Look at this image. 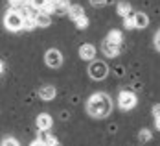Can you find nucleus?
I'll use <instances>...</instances> for the list:
<instances>
[{
	"label": "nucleus",
	"instance_id": "obj_28",
	"mask_svg": "<svg viewBox=\"0 0 160 146\" xmlns=\"http://www.w3.org/2000/svg\"><path fill=\"white\" fill-rule=\"evenodd\" d=\"M155 128L160 131V116H157V118H155Z\"/></svg>",
	"mask_w": 160,
	"mask_h": 146
},
{
	"label": "nucleus",
	"instance_id": "obj_25",
	"mask_svg": "<svg viewBox=\"0 0 160 146\" xmlns=\"http://www.w3.org/2000/svg\"><path fill=\"white\" fill-rule=\"evenodd\" d=\"M153 45H155V48L157 52H160V30L155 33V37H153Z\"/></svg>",
	"mask_w": 160,
	"mask_h": 146
},
{
	"label": "nucleus",
	"instance_id": "obj_27",
	"mask_svg": "<svg viewBox=\"0 0 160 146\" xmlns=\"http://www.w3.org/2000/svg\"><path fill=\"white\" fill-rule=\"evenodd\" d=\"M30 146H46V144H44L42 141H39V139H37V141H33V143H32Z\"/></svg>",
	"mask_w": 160,
	"mask_h": 146
},
{
	"label": "nucleus",
	"instance_id": "obj_26",
	"mask_svg": "<svg viewBox=\"0 0 160 146\" xmlns=\"http://www.w3.org/2000/svg\"><path fill=\"white\" fill-rule=\"evenodd\" d=\"M151 113H153V116H155V118H157V116H160V104H155V105H153Z\"/></svg>",
	"mask_w": 160,
	"mask_h": 146
},
{
	"label": "nucleus",
	"instance_id": "obj_18",
	"mask_svg": "<svg viewBox=\"0 0 160 146\" xmlns=\"http://www.w3.org/2000/svg\"><path fill=\"white\" fill-rule=\"evenodd\" d=\"M123 28L125 30H136V26H134V13L123 17Z\"/></svg>",
	"mask_w": 160,
	"mask_h": 146
},
{
	"label": "nucleus",
	"instance_id": "obj_11",
	"mask_svg": "<svg viewBox=\"0 0 160 146\" xmlns=\"http://www.w3.org/2000/svg\"><path fill=\"white\" fill-rule=\"evenodd\" d=\"M66 17H68L72 22H76L78 19L85 17V9L81 8L79 4H72V6H70V9H68V13H66Z\"/></svg>",
	"mask_w": 160,
	"mask_h": 146
},
{
	"label": "nucleus",
	"instance_id": "obj_7",
	"mask_svg": "<svg viewBox=\"0 0 160 146\" xmlns=\"http://www.w3.org/2000/svg\"><path fill=\"white\" fill-rule=\"evenodd\" d=\"M101 52L107 56V57H116L118 54H120V46L118 45H114V43H111L107 37L103 39V43H101Z\"/></svg>",
	"mask_w": 160,
	"mask_h": 146
},
{
	"label": "nucleus",
	"instance_id": "obj_14",
	"mask_svg": "<svg viewBox=\"0 0 160 146\" xmlns=\"http://www.w3.org/2000/svg\"><path fill=\"white\" fill-rule=\"evenodd\" d=\"M116 13L120 17H127V15L132 13V6H131L129 2H125V0H120L118 6H116Z\"/></svg>",
	"mask_w": 160,
	"mask_h": 146
},
{
	"label": "nucleus",
	"instance_id": "obj_12",
	"mask_svg": "<svg viewBox=\"0 0 160 146\" xmlns=\"http://www.w3.org/2000/svg\"><path fill=\"white\" fill-rule=\"evenodd\" d=\"M134 26H136V30H144L149 26V17L145 15L144 11H136L134 13Z\"/></svg>",
	"mask_w": 160,
	"mask_h": 146
},
{
	"label": "nucleus",
	"instance_id": "obj_24",
	"mask_svg": "<svg viewBox=\"0 0 160 146\" xmlns=\"http://www.w3.org/2000/svg\"><path fill=\"white\" fill-rule=\"evenodd\" d=\"M88 2H90V6H94V8H103V6L109 4V0H88Z\"/></svg>",
	"mask_w": 160,
	"mask_h": 146
},
{
	"label": "nucleus",
	"instance_id": "obj_2",
	"mask_svg": "<svg viewBox=\"0 0 160 146\" xmlns=\"http://www.w3.org/2000/svg\"><path fill=\"white\" fill-rule=\"evenodd\" d=\"M4 26L9 32L22 30V26H24V15L20 13V9H15V8L13 9H8L6 15H4Z\"/></svg>",
	"mask_w": 160,
	"mask_h": 146
},
{
	"label": "nucleus",
	"instance_id": "obj_9",
	"mask_svg": "<svg viewBox=\"0 0 160 146\" xmlns=\"http://www.w3.org/2000/svg\"><path fill=\"white\" fill-rule=\"evenodd\" d=\"M35 124H37V130H50L52 124H53V120H52V116L48 113H41V115H37Z\"/></svg>",
	"mask_w": 160,
	"mask_h": 146
},
{
	"label": "nucleus",
	"instance_id": "obj_6",
	"mask_svg": "<svg viewBox=\"0 0 160 146\" xmlns=\"http://www.w3.org/2000/svg\"><path fill=\"white\" fill-rule=\"evenodd\" d=\"M79 57L83 61H94L96 57V46L90 45V43H85L79 46Z\"/></svg>",
	"mask_w": 160,
	"mask_h": 146
},
{
	"label": "nucleus",
	"instance_id": "obj_1",
	"mask_svg": "<svg viewBox=\"0 0 160 146\" xmlns=\"http://www.w3.org/2000/svg\"><path fill=\"white\" fill-rule=\"evenodd\" d=\"M112 109V100L105 93H96L87 102V113L94 118H105Z\"/></svg>",
	"mask_w": 160,
	"mask_h": 146
},
{
	"label": "nucleus",
	"instance_id": "obj_20",
	"mask_svg": "<svg viewBox=\"0 0 160 146\" xmlns=\"http://www.w3.org/2000/svg\"><path fill=\"white\" fill-rule=\"evenodd\" d=\"M74 24H76V28H78V30H85V28H88V17H87V15L81 17V19H78Z\"/></svg>",
	"mask_w": 160,
	"mask_h": 146
},
{
	"label": "nucleus",
	"instance_id": "obj_8",
	"mask_svg": "<svg viewBox=\"0 0 160 146\" xmlns=\"http://www.w3.org/2000/svg\"><path fill=\"white\" fill-rule=\"evenodd\" d=\"M55 96H57V89L53 85H44V87L39 89V98L44 100V102H50V100H53Z\"/></svg>",
	"mask_w": 160,
	"mask_h": 146
},
{
	"label": "nucleus",
	"instance_id": "obj_23",
	"mask_svg": "<svg viewBox=\"0 0 160 146\" xmlns=\"http://www.w3.org/2000/svg\"><path fill=\"white\" fill-rule=\"evenodd\" d=\"M46 2H48V0H32V2H30V6L35 8L37 11H41V9H42V6H44Z\"/></svg>",
	"mask_w": 160,
	"mask_h": 146
},
{
	"label": "nucleus",
	"instance_id": "obj_5",
	"mask_svg": "<svg viewBox=\"0 0 160 146\" xmlns=\"http://www.w3.org/2000/svg\"><path fill=\"white\" fill-rule=\"evenodd\" d=\"M44 63H46V67H50V68H59V67L63 65V54H61V50H57V48L46 50V54H44Z\"/></svg>",
	"mask_w": 160,
	"mask_h": 146
},
{
	"label": "nucleus",
	"instance_id": "obj_13",
	"mask_svg": "<svg viewBox=\"0 0 160 146\" xmlns=\"http://www.w3.org/2000/svg\"><path fill=\"white\" fill-rule=\"evenodd\" d=\"M35 22H37V28H48V26H52V17L48 13L39 11L35 15Z\"/></svg>",
	"mask_w": 160,
	"mask_h": 146
},
{
	"label": "nucleus",
	"instance_id": "obj_15",
	"mask_svg": "<svg viewBox=\"0 0 160 146\" xmlns=\"http://www.w3.org/2000/svg\"><path fill=\"white\" fill-rule=\"evenodd\" d=\"M70 0H59L57 4H55V11L53 13H57V15H66L68 13V9H70Z\"/></svg>",
	"mask_w": 160,
	"mask_h": 146
},
{
	"label": "nucleus",
	"instance_id": "obj_17",
	"mask_svg": "<svg viewBox=\"0 0 160 146\" xmlns=\"http://www.w3.org/2000/svg\"><path fill=\"white\" fill-rule=\"evenodd\" d=\"M33 28H37L35 17H24V26H22V30H26V32H32Z\"/></svg>",
	"mask_w": 160,
	"mask_h": 146
},
{
	"label": "nucleus",
	"instance_id": "obj_4",
	"mask_svg": "<svg viewBox=\"0 0 160 146\" xmlns=\"http://www.w3.org/2000/svg\"><path fill=\"white\" fill-rule=\"evenodd\" d=\"M107 74H109V67L105 65L103 61H90V65H88V76L92 80H96V81L105 80Z\"/></svg>",
	"mask_w": 160,
	"mask_h": 146
},
{
	"label": "nucleus",
	"instance_id": "obj_22",
	"mask_svg": "<svg viewBox=\"0 0 160 146\" xmlns=\"http://www.w3.org/2000/svg\"><path fill=\"white\" fill-rule=\"evenodd\" d=\"M0 146H20V144H18V141H17L15 137H6V139L0 143Z\"/></svg>",
	"mask_w": 160,
	"mask_h": 146
},
{
	"label": "nucleus",
	"instance_id": "obj_29",
	"mask_svg": "<svg viewBox=\"0 0 160 146\" xmlns=\"http://www.w3.org/2000/svg\"><path fill=\"white\" fill-rule=\"evenodd\" d=\"M4 70H6V67H4V63H2V61H0V74H2Z\"/></svg>",
	"mask_w": 160,
	"mask_h": 146
},
{
	"label": "nucleus",
	"instance_id": "obj_21",
	"mask_svg": "<svg viewBox=\"0 0 160 146\" xmlns=\"http://www.w3.org/2000/svg\"><path fill=\"white\" fill-rule=\"evenodd\" d=\"M32 0H9V6L11 8H15V9H20L22 6H26V4H30Z\"/></svg>",
	"mask_w": 160,
	"mask_h": 146
},
{
	"label": "nucleus",
	"instance_id": "obj_10",
	"mask_svg": "<svg viewBox=\"0 0 160 146\" xmlns=\"http://www.w3.org/2000/svg\"><path fill=\"white\" fill-rule=\"evenodd\" d=\"M37 135H39L37 139H39V141H42L46 146H61V144H59V141H57L52 133H48V130H39Z\"/></svg>",
	"mask_w": 160,
	"mask_h": 146
},
{
	"label": "nucleus",
	"instance_id": "obj_3",
	"mask_svg": "<svg viewBox=\"0 0 160 146\" xmlns=\"http://www.w3.org/2000/svg\"><path fill=\"white\" fill-rule=\"evenodd\" d=\"M136 104H138V98H136V95H134L132 91H122V93L118 95V107H120L122 111H131V109H134Z\"/></svg>",
	"mask_w": 160,
	"mask_h": 146
},
{
	"label": "nucleus",
	"instance_id": "obj_16",
	"mask_svg": "<svg viewBox=\"0 0 160 146\" xmlns=\"http://www.w3.org/2000/svg\"><path fill=\"white\" fill-rule=\"evenodd\" d=\"M107 39H109L111 43H114V45H118V46L123 43V35H122V32H120V30H111V32H109V35H107Z\"/></svg>",
	"mask_w": 160,
	"mask_h": 146
},
{
	"label": "nucleus",
	"instance_id": "obj_30",
	"mask_svg": "<svg viewBox=\"0 0 160 146\" xmlns=\"http://www.w3.org/2000/svg\"><path fill=\"white\" fill-rule=\"evenodd\" d=\"M48 2H53V4H57V2H59V0H48Z\"/></svg>",
	"mask_w": 160,
	"mask_h": 146
},
{
	"label": "nucleus",
	"instance_id": "obj_19",
	"mask_svg": "<svg viewBox=\"0 0 160 146\" xmlns=\"http://www.w3.org/2000/svg\"><path fill=\"white\" fill-rule=\"evenodd\" d=\"M138 139H140L142 143H149V141L153 139V135H151V130H147V128L140 130V133H138Z\"/></svg>",
	"mask_w": 160,
	"mask_h": 146
}]
</instances>
